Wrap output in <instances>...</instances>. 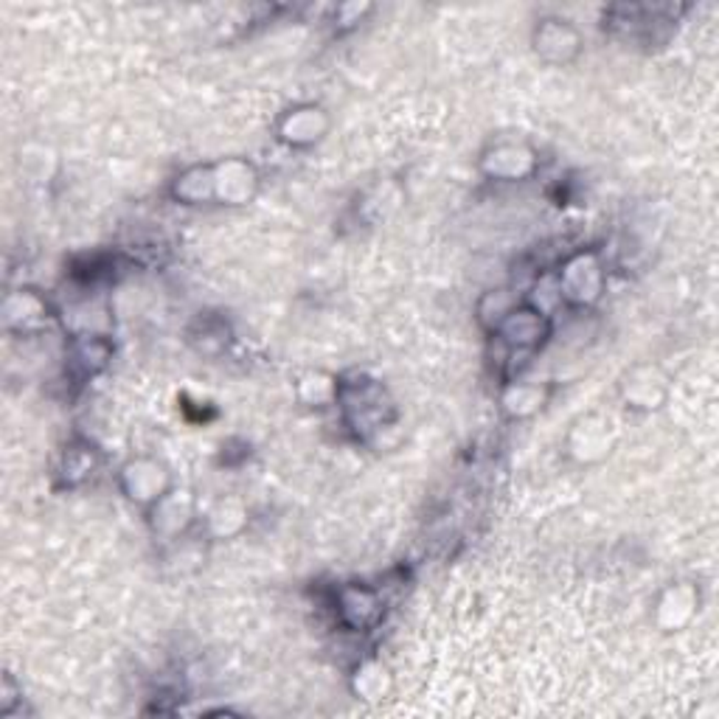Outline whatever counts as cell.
Segmentation results:
<instances>
[{"mask_svg":"<svg viewBox=\"0 0 719 719\" xmlns=\"http://www.w3.org/2000/svg\"><path fill=\"white\" fill-rule=\"evenodd\" d=\"M121 486L139 504H158L169 492V473L161 462L139 458L121 469Z\"/></svg>","mask_w":719,"mask_h":719,"instance_id":"6da1fadb","label":"cell"},{"mask_svg":"<svg viewBox=\"0 0 719 719\" xmlns=\"http://www.w3.org/2000/svg\"><path fill=\"white\" fill-rule=\"evenodd\" d=\"M341 616L348 627L366 629L379 618V599L374 590L346 588L341 590Z\"/></svg>","mask_w":719,"mask_h":719,"instance_id":"ba28073f","label":"cell"},{"mask_svg":"<svg viewBox=\"0 0 719 719\" xmlns=\"http://www.w3.org/2000/svg\"><path fill=\"white\" fill-rule=\"evenodd\" d=\"M498 332L512 348H531L546 337L548 324L543 312L531 310V306H523V310L506 312L498 324Z\"/></svg>","mask_w":719,"mask_h":719,"instance_id":"5b68a950","label":"cell"},{"mask_svg":"<svg viewBox=\"0 0 719 719\" xmlns=\"http://www.w3.org/2000/svg\"><path fill=\"white\" fill-rule=\"evenodd\" d=\"M537 51L546 60L568 62L570 57L579 51V34L570 26L559 23V20H548L546 26H539L537 31Z\"/></svg>","mask_w":719,"mask_h":719,"instance_id":"52a82bcc","label":"cell"},{"mask_svg":"<svg viewBox=\"0 0 719 719\" xmlns=\"http://www.w3.org/2000/svg\"><path fill=\"white\" fill-rule=\"evenodd\" d=\"M330 130V119L321 108L315 104H304V108L290 110L279 124V135L293 146H310L315 141H321Z\"/></svg>","mask_w":719,"mask_h":719,"instance_id":"277c9868","label":"cell"},{"mask_svg":"<svg viewBox=\"0 0 719 719\" xmlns=\"http://www.w3.org/2000/svg\"><path fill=\"white\" fill-rule=\"evenodd\" d=\"M543 402V394H539L537 388H531V385H517V388H512L509 394H506L504 405L512 411V414L523 416L528 414V411H534Z\"/></svg>","mask_w":719,"mask_h":719,"instance_id":"8fae6325","label":"cell"},{"mask_svg":"<svg viewBox=\"0 0 719 719\" xmlns=\"http://www.w3.org/2000/svg\"><path fill=\"white\" fill-rule=\"evenodd\" d=\"M534 169V152L523 144H498L484 155V172L489 178L520 180Z\"/></svg>","mask_w":719,"mask_h":719,"instance_id":"8992f818","label":"cell"},{"mask_svg":"<svg viewBox=\"0 0 719 719\" xmlns=\"http://www.w3.org/2000/svg\"><path fill=\"white\" fill-rule=\"evenodd\" d=\"M256 169L245 161H222L214 166V200L225 205H245L256 194Z\"/></svg>","mask_w":719,"mask_h":719,"instance_id":"7a4b0ae2","label":"cell"},{"mask_svg":"<svg viewBox=\"0 0 719 719\" xmlns=\"http://www.w3.org/2000/svg\"><path fill=\"white\" fill-rule=\"evenodd\" d=\"M360 697L366 700H379L388 691V671L379 664H366L357 671V683H354Z\"/></svg>","mask_w":719,"mask_h":719,"instance_id":"30bf717a","label":"cell"},{"mask_svg":"<svg viewBox=\"0 0 719 719\" xmlns=\"http://www.w3.org/2000/svg\"><path fill=\"white\" fill-rule=\"evenodd\" d=\"M172 194L180 203L200 205L214 200V166H192L174 180Z\"/></svg>","mask_w":719,"mask_h":719,"instance_id":"9c48e42d","label":"cell"},{"mask_svg":"<svg viewBox=\"0 0 719 719\" xmlns=\"http://www.w3.org/2000/svg\"><path fill=\"white\" fill-rule=\"evenodd\" d=\"M559 293L574 304H590L601 293V264L594 253H581L570 259L559 273Z\"/></svg>","mask_w":719,"mask_h":719,"instance_id":"3957f363","label":"cell"}]
</instances>
